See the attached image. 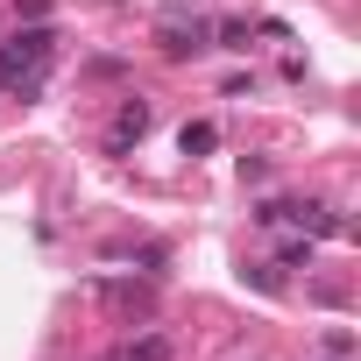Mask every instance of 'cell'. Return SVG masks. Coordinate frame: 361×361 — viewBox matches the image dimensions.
Wrapping results in <instances>:
<instances>
[{"instance_id":"cell-1","label":"cell","mask_w":361,"mask_h":361,"mask_svg":"<svg viewBox=\"0 0 361 361\" xmlns=\"http://www.w3.org/2000/svg\"><path fill=\"white\" fill-rule=\"evenodd\" d=\"M50 57H57V36H50L43 22H29L22 36L0 43V85H8V92H36L43 71H50Z\"/></svg>"},{"instance_id":"cell-2","label":"cell","mask_w":361,"mask_h":361,"mask_svg":"<svg viewBox=\"0 0 361 361\" xmlns=\"http://www.w3.org/2000/svg\"><path fill=\"white\" fill-rule=\"evenodd\" d=\"M99 298H106L121 319H149V312H156V290H149V283H106Z\"/></svg>"},{"instance_id":"cell-3","label":"cell","mask_w":361,"mask_h":361,"mask_svg":"<svg viewBox=\"0 0 361 361\" xmlns=\"http://www.w3.org/2000/svg\"><path fill=\"white\" fill-rule=\"evenodd\" d=\"M206 43H213L206 22H170V29H163V57H199Z\"/></svg>"},{"instance_id":"cell-4","label":"cell","mask_w":361,"mask_h":361,"mask_svg":"<svg viewBox=\"0 0 361 361\" xmlns=\"http://www.w3.org/2000/svg\"><path fill=\"white\" fill-rule=\"evenodd\" d=\"M142 135H149V106L128 99V106L114 114V149H128V142H142Z\"/></svg>"},{"instance_id":"cell-5","label":"cell","mask_w":361,"mask_h":361,"mask_svg":"<svg viewBox=\"0 0 361 361\" xmlns=\"http://www.w3.org/2000/svg\"><path fill=\"white\" fill-rule=\"evenodd\" d=\"M106 361H170V340H163V333H142V340H128V347H114Z\"/></svg>"},{"instance_id":"cell-6","label":"cell","mask_w":361,"mask_h":361,"mask_svg":"<svg viewBox=\"0 0 361 361\" xmlns=\"http://www.w3.org/2000/svg\"><path fill=\"white\" fill-rule=\"evenodd\" d=\"M213 149H220V128L213 121H192L185 128V156H213Z\"/></svg>"},{"instance_id":"cell-7","label":"cell","mask_w":361,"mask_h":361,"mask_svg":"<svg viewBox=\"0 0 361 361\" xmlns=\"http://www.w3.org/2000/svg\"><path fill=\"white\" fill-rule=\"evenodd\" d=\"M220 43L227 50H248V22H220Z\"/></svg>"},{"instance_id":"cell-8","label":"cell","mask_w":361,"mask_h":361,"mask_svg":"<svg viewBox=\"0 0 361 361\" xmlns=\"http://www.w3.org/2000/svg\"><path fill=\"white\" fill-rule=\"evenodd\" d=\"M15 15H22V22H43V15H50V0H15Z\"/></svg>"},{"instance_id":"cell-9","label":"cell","mask_w":361,"mask_h":361,"mask_svg":"<svg viewBox=\"0 0 361 361\" xmlns=\"http://www.w3.org/2000/svg\"><path fill=\"white\" fill-rule=\"evenodd\" d=\"M326 361H340V354H326Z\"/></svg>"}]
</instances>
